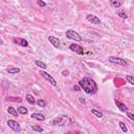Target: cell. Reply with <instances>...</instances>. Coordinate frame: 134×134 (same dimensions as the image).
Listing matches in <instances>:
<instances>
[{
	"label": "cell",
	"instance_id": "cell-1",
	"mask_svg": "<svg viewBox=\"0 0 134 134\" xmlns=\"http://www.w3.org/2000/svg\"><path fill=\"white\" fill-rule=\"evenodd\" d=\"M79 86L81 89L87 93V94H94L99 90L97 84L95 83L94 80H92L90 78H83L82 80H80Z\"/></svg>",
	"mask_w": 134,
	"mask_h": 134
},
{
	"label": "cell",
	"instance_id": "cell-2",
	"mask_svg": "<svg viewBox=\"0 0 134 134\" xmlns=\"http://www.w3.org/2000/svg\"><path fill=\"white\" fill-rule=\"evenodd\" d=\"M70 122V118L68 116H58L56 117L55 119L52 120V125H55V126H61V127H64L66 126L67 124Z\"/></svg>",
	"mask_w": 134,
	"mask_h": 134
},
{
	"label": "cell",
	"instance_id": "cell-3",
	"mask_svg": "<svg viewBox=\"0 0 134 134\" xmlns=\"http://www.w3.org/2000/svg\"><path fill=\"white\" fill-rule=\"evenodd\" d=\"M66 37L70 39V40H74V41H82V37L80 36L75 30H72V29H69L67 30V32L65 33Z\"/></svg>",
	"mask_w": 134,
	"mask_h": 134
},
{
	"label": "cell",
	"instance_id": "cell-4",
	"mask_svg": "<svg viewBox=\"0 0 134 134\" xmlns=\"http://www.w3.org/2000/svg\"><path fill=\"white\" fill-rule=\"evenodd\" d=\"M7 126L10 127L13 131H15V132H21V126H20V124L16 122V120L14 119H8L7 120Z\"/></svg>",
	"mask_w": 134,
	"mask_h": 134
},
{
	"label": "cell",
	"instance_id": "cell-5",
	"mask_svg": "<svg viewBox=\"0 0 134 134\" xmlns=\"http://www.w3.org/2000/svg\"><path fill=\"white\" fill-rule=\"evenodd\" d=\"M69 49L72 50V51L75 52V53H78V55H80V56H83L84 53H85L84 48H83L82 46H80L79 44H75V43L70 44V45H69Z\"/></svg>",
	"mask_w": 134,
	"mask_h": 134
},
{
	"label": "cell",
	"instance_id": "cell-6",
	"mask_svg": "<svg viewBox=\"0 0 134 134\" xmlns=\"http://www.w3.org/2000/svg\"><path fill=\"white\" fill-rule=\"evenodd\" d=\"M40 74H41V75H42V78L45 79L47 82H49L53 87H56V86H57V81H56V80L51 77V75H50L49 73H47V72H45V71L41 70V71H40Z\"/></svg>",
	"mask_w": 134,
	"mask_h": 134
},
{
	"label": "cell",
	"instance_id": "cell-7",
	"mask_svg": "<svg viewBox=\"0 0 134 134\" xmlns=\"http://www.w3.org/2000/svg\"><path fill=\"white\" fill-rule=\"evenodd\" d=\"M109 61L111 63H114V64H118V65H122V66H126L128 65V62L122 59V58H117V57H109Z\"/></svg>",
	"mask_w": 134,
	"mask_h": 134
},
{
	"label": "cell",
	"instance_id": "cell-8",
	"mask_svg": "<svg viewBox=\"0 0 134 134\" xmlns=\"http://www.w3.org/2000/svg\"><path fill=\"white\" fill-rule=\"evenodd\" d=\"M86 19H87L88 22H90V23H92V24H95V25L101 24V19H100L99 17H96L95 15L88 14V15L86 16Z\"/></svg>",
	"mask_w": 134,
	"mask_h": 134
},
{
	"label": "cell",
	"instance_id": "cell-9",
	"mask_svg": "<svg viewBox=\"0 0 134 134\" xmlns=\"http://www.w3.org/2000/svg\"><path fill=\"white\" fill-rule=\"evenodd\" d=\"M48 41L50 42V44L55 48H61V42L58 38L53 37V36H49V37H48Z\"/></svg>",
	"mask_w": 134,
	"mask_h": 134
},
{
	"label": "cell",
	"instance_id": "cell-10",
	"mask_svg": "<svg viewBox=\"0 0 134 134\" xmlns=\"http://www.w3.org/2000/svg\"><path fill=\"white\" fill-rule=\"evenodd\" d=\"M13 42H14L15 44H18V45L22 46V47H28V42L23 38H19V37L14 38L13 39Z\"/></svg>",
	"mask_w": 134,
	"mask_h": 134
},
{
	"label": "cell",
	"instance_id": "cell-11",
	"mask_svg": "<svg viewBox=\"0 0 134 134\" xmlns=\"http://www.w3.org/2000/svg\"><path fill=\"white\" fill-rule=\"evenodd\" d=\"M115 105L117 106V108L122 111V112H127L128 111V107L124 104V103H122L120 101H117V100H115Z\"/></svg>",
	"mask_w": 134,
	"mask_h": 134
},
{
	"label": "cell",
	"instance_id": "cell-12",
	"mask_svg": "<svg viewBox=\"0 0 134 134\" xmlns=\"http://www.w3.org/2000/svg\"><path fill=\"white\" fill-rule=\"evenodd\" d=\"M30 117L34 118V119H37V120H44L45 119V116L41 113H33L30 115Z\"/></svg>",
	"mask_w": 134,
	"mask_h": 134
},
{
	"label": "cell",
	"instance_id": "cell-13",
	"mask_svg": "<svg viewBox=\"0 0 134 134\" xmlns=\"http://www.w3.org/2000/svg\"><path fill=\"white\" fill-rule=\"evenodd\" d=\"M6 71L8 73L15 74V73L20 72V68H19V67H8V68H6Z\"/></svg>",
	"mask_w": 134,
	"mask_h": 134
},
{
	"label": "cell",
	"instance_id": "cell-14",
	"mask_svg": "<svg viewBox=\"0 0 134 134\" xmlns=\"http://www.w3.org/2000/svg\"><path fill=\"white\" fill-rule=\"evenodd\" d=\"M17 112H18V113H20V114L26 115V114L28 113V110H27V108H25V107L20 106V107H18V108H17Z\"/></svg>",
	"mask_w": 134,
	"mask_h": 134
},
{
	"label": "cell",
	"instance_id": "cell-15",
	"mask_svg": "<svg viewBox=\"0 0 134 134\" xmlns=\"http://www.w3.org/2000/svg\"><path fill=\"white\" fill-rule=\"evenodd\" d=\"M7 112L10 114H12V115H14V116H17V117H18V114H19L17 112V110L14 108V107H12V106H10L7 108Z\"/></svg>",
	"mask_w": 134,
	"mask_h": 134
},
{
	"label": "cell",
	"instance_id": "cell-16",
	"mask_svg": "<svg viewBox=\"0 0 134 134\" xmlns=\"http://www.w3.org/2000/svg\"><path fill=\"white\" fill-rule=\"evenodd\" d=\"M111 5H112L114 8H119L120 6H122V2L120 1H117V0H111Z\"/></svg>",
	"mask_w": 134,
	"mask_h": 134
},
{
	"label": "cell",
	"instance_id": "cell-17",
	"mask_svg": "<svg viewBox=\"0 0 134 134\" xmlns=\"http://www.w3.org/2000/svg\"><path fill=\"white\" fill-rule=\"evenodd\" d=\"M36 63V65H37L38 67H40V68H42V69H46L47 68V65L44 63V62H42V61H39V60H37L35 62Z\"/></svg>",
	"mask_w": 134,
	"mask_h": 134
},
{
	"label": "cell",
	"instance_id": "cell-18",
	"mask_svg": "<svg viewBox=\"0 0 134 134\" xmlns=\"http://www.w3.org/2000/svg\"><path fill=\"white\" fill-rule=\"evenodd\" d=\"M90 112L92 113V114H94L95 115V116H97V117H103V116H104V115H103V113L101 112V111H99V110H96V109H91L90 110Z\"/></svg>",
	"mask_w": 134,
	"mask_h": 134
},
{
	"label": "cell",
	"instance_id": "cell-19",
	"mask_svg": "<svg viewBox=\"0 0 134 134\" xmlns=\"http://www.w3.org/2000/svg\"><path fill=\"white\" fill-rule=\"evenodd\" d=\"M26 101H27L30 105H35V103H36V101H35V99H34V96H33V95H30V94H27V95H26Z\"/></svg>",
	"mask_w": 134,
	"mask_h": 134
},
{
	"label": "cell",
	"instance_id": "cell-20",
	"mask_svg": "<svg viewBox=\"0 0 134 134\" xmlns=\"http://www.w3.org/2000/svg\"><path fill=\"white\" fill-rule=\"evenodd\" d=\"M119 127H120V129H122V131L124 133H127L128 132V128H127L126 124H125L124 122H119Z\"/></svg>",
	"mask_w": 134,
	"mask_h": 134
},
{
	"label": "cell",
	"instance_id": "cell-21",
	"mask_svg": "<svg viewBox=\"0 0 134 134\" xmlns=\"http://www.w3.org/2000/svg\"><path fill=\"white\" fill-rule=\"evenodd\" d=\"M37 104H38L39 107H42V108H44V107L47 106V102L44 101V100H39V101H37Z\"/></svg>",
	"mask_w": 134,
	"mask_h": 134
},
{
	"label": "cell",
	"instance_id": "cell-22",
	"mask_svg": "<svg viewBox=\"0 0 134 134\" xmlns=\"http://www.w3.org/2000/svg\"><path fill=\"white\" fill-rule=\"evenodd\" d=\"M7 101H11V102H18V103H21L22 99L20 97H15V96H8L7 97Z\"/></svg>",
	"mask_w": 134,
	"mask_h": 134
},
{
	"label": "cell",
	"instance_id": "cell-23",
	"mask_svg": "<svg viewBox=\"0 0 134 134\" xmlns=\"http://www.w3.org/2000/svg\"><path fill=\"white\" fill-rule=\"evenodd\" d=\"M32 128H33L34 131H37V132H43V131H44L43 128L40 127V126H38V125H34V126H32Z\"/></svg>",
	"mask_w": 134,
	"mask_h": 134
},
{
	"label": "cell",
	"instance_id": "cell-24",
	"mask_svg": "<svg viewBox=\"0 0 134 134\" xmlns=\"http://www.w3.org/2000/svg\"><path fill=\"white\" fill-rule=\"evenodd\" d=\"M117 15H118V17L123 18V19H127V18H128V15L126 14V12H125V11H120V12H118V13H117Z\"/></svg>",
	"mask_w": 134,
	"mask_h": 134
},
{
	"label": "cell",
	"instance_id": "cell-25",
	"mask_svg": "<svg viewBox=\"0 0 134 134\" xmlns=\"http://www.w3.org/2000/svg\"><path fill=\"white\" fill-rule=\"evenodd\" d=\"M126 80L131 85H134V77H133V75H126Z\"/></svg>",
	"mask_w": 134,
	"mask_h": 134
},
{
	"label": "cell",
	"instance_id": "cell-26",
	"mask_svg": "<svg viewBox=\"0 0 134 134\" xmlns=\"http://www.w3.org/2000/svg\"><path fill=\"white\" fill-rule=\"evenodd\" d=\"M37 4H38L40 7H45V6H46V2L41 1V0H38V1H37Z\"/></svg>",
	"mask_w": 134,
	"mask_h": 134
},
{
	"label": "cell",
	"instance_id": "cell-27",
	"mask_svg": "<svg viewBox=\"0 0 134 134\" xmlns=\"http://www.w3.org/2000/svg\"><path fill=\"white\" fill-rule=\"evenodd\" d=\"M126 114H127V116H128L129 118H130L131 120H134V115H133L132 113H130V112H128V111H127Z\"/></svg>",
	"mask_w": 134,
	"mask_h": 134
},
{
	"label": "cell",
	"instance_id": "cell-28",
	"mask_svg": "<svg viewBox=\"0 0 134 134\" xmlns=\"http://www.w3.org/2000/svg\"><path fill=\"white\" fill-rule=\"evenodd\" d=\"M68 74H69L68 70H63V71H62V75H63V77H67Z\"/></svg>",
	"mask_w": 134,
	"mask_h": 134
},
{
	"label": "cell",
	"instance_id": "cell-29",
	"mask_svg": "<svg viewBox=\"0 0 134 134\" xmlns=\"http://www.w3.org/2000/svg\"><path fill=\"white\" fill-rule=\"evenodd\" d=\"M73 89H74V90H77V91H80V90H81V88H80L79 85H75V86L73 87Z\"/></svg>",
	"mask_w": 134,
	"mask_h": 134
},
{
	"label": "cell",
	"instance_id": "cell-30",
	"mask_svg": "<svg viewBox=\"0 0 134 134\" xmlns=\"http://www.w3.org/2000/svg\"><path fill=\"white\" fill-rule=\"evenodd\" d=\"M79 100H80V103H81V104H84V105H85V100L83 99V97H80Z\"/></svg>",
	"mask_w": 134,
	"mask_h": 134
},
{
	"label": "cell",
	"instance_id": "cell-31",
	"mask_svg": "<svg viewBox=\"0 0 134 134\" xmlns=\"http://www.w3.org/2000/svg\"><path fill=\"white\" fill-rule=\"evenodd\" d=\"M67 134H78V132H68Z\"/></svg>",
	"mask_w": 134,
	"mask_h": 134
}]
</instances>
